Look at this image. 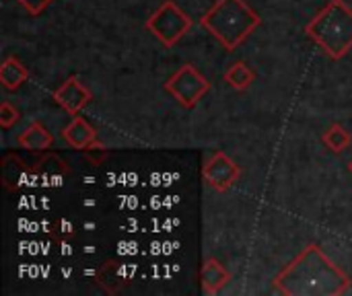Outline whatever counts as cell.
I'll use <instances>...</instances> for the list:
<instances>
[{"mask_svg":"<svg viewBox=\"0 0 352 296\" xmlns=\"http://www.w3.org/2000/svg\"><path fill=\"white\" fill-rule=\"evenodd\" d=\"M274 288L285 296H338L351 288V276L314 243L276 274Z\"/></svg>","mask_w":352,"mask_h":296,"instance_id":"obj_1","label":"cell"},{"mask_svg":"<svg viewBox=\"0 0 352 296\" xmlns=\"http://www.w3.org/2000/svg\"><path fill=\"white\" fill-rule=\"evenodd\" d=\"M200 25L214 35L225 49H237L260 25V14L245 0H217L200 19Z\"/></svg>","mask_w":352,"mask_h":296,"instance_id":"obj_2","label":"cell"},{"mask_svg":"<svg viewBox=\"0 0 352 296\" xmlns=\"http://www.w3.org/2000/svg\"><path fill=\"white\" fill-rule=\"evenodd\" d=\"M305 33L332 60L344 58L352 49V8L344 0H330L305 25Z\"/></svg>","mask_w":352,"mask_h":296,"instance_id":"obj_3","label":"cell"},{"mask_svg":"<svg viewBox=\"0 0 352 296\" xmlns=\"http://www.w3.org/2000/svg\"><path fill=\"white\" fill-rule=\"evenodd\" d=\"M192 27L194 19L186 10H182L175 0L161 2L159 8L144 23V29L151 31L165 47H173Z\"/></svg>","mask_w":352,"mask_h":296,"instance_id":"obj_4","label":"cell"},{"mask_svg":"<svg viewBox=\"0 0 352 296\" xmlns=\"http://www.w3.org/2000/svg\"><path fill=\"white\" fill-rule=\"evenodd\" d=\"M165 91L186 109H192L198 105V101L210 91V80L194 66V64H182L165 82Z\"/></svg>","mask_w":352,"mask_h":296,"instance_id":"obj_5","label":"cell"},{"mask_svg":"<svg viewBox=\"0 0 352 296\" xmlns=\"http://www.w3.org/2000/svg\"><path fill=\"white\" fill-rule=\"evenodd\" d=\"M239 175H241L239 165L231 157H227L223 150H217L204 163V169H202L204 181L214 192H227V190H231V185L239 179Z\"/></svg>","mask_w":352,"mask_h":296,"instance_id":"obj_6","label":"cell"},{"mask_svg":"<svg viewBox=\"0 0 352 296\" xmlns=\"http://www.w3.org/2000/svg\"><path fill=\"white\" fill-rule=\"evenodd\" d=\"M54 101L64 109L68 111L70 115H76L85 105L91 103L93 99V93L91 89L78 78V76H68L54 93H52Z\"/></svg>","mask_w":352,"mask_h":296,"instance_id":"obj_7","label":"cell"},{"mask_svg":"<svg viewBox=\"0 0 352 296\" xmlns=\"http://www.w3.org/2000/svg\"><path fill=\"white\" fill-rule=\"evenodd\" d=\"M62 140L70 146V148H74V150H85V148H89L93 142H97L99 138H97V130L85 119V117H80L78 113L72 117V122L62 130Z\"/></svg>","mask_w":352,"mask_h":296,"instance_id":"obj_8","label":"cell"},{"mask_svg":"<svg viewBox=\"0 0 352 296\" xmlns=\"http://www.w3.org/2000/svg\"><path fill=\"white\" fill-rule=\"evenodd\" d=\"M231 282V272L214 258H208L200 270V284L204 295H217Z\"/></svg>","mask_w":352,"mask_h":296,"instance_id":"obj_9","label":"cell"},{"mask_svg":"<svg viewBox=\"0 0 352 296\" xmlns=\"http://www.w3.org/2000/svg\"><path fill=\"white\" fill-rule=\"evenodd\" d=\"M16 144L25 150H47L54 144V136L41 122H31L16 138Z\"/></svg>","mask_w":352,"mask_h":296,"instance_id":"obj_10","label":"cell"},{"mask_svg":"<svg viewBox=\"0 0 352 296\" xmlns=\"http://www.w3.org/2000/svg\"><path fill=\"white\" fill-rule=\"evenodd\" d=\"M27 78H29V68L16 56H6L2 60V64H0V84L6 91H16Z\"/></svg>","mask_w":352,"mask_h":296,"instance_id":"obj_11","label":"cell"},{"mask_svg":"<svg viewBox=\"0 0 352 296\" xmlns=\"http://www.w3.org/2000/svg\"><path fill=\"white\" fill-rule=\"evenodd\" d=\"M223 78H225V82H227L229 87H233V89H237V91H245V89H250L252 82L256 80V72H254V68L248 66L245 62H235V64H231V68L225 72Z\"/></svg>","mask_w":352,"mask_h":296,"instance_id":"obj_12","label":"cell"},{"mask_svg":"<svg viewBox=\"0 0 352 296\" xmlns=\"http://www.w3.org/2000/svg\"><path fill=\"white\" fill-rule=\"evenodd\" d=\"M322 140H324V144H326L332 152H342V150H346V148L351 146L352 134L346 128H342L340 124H332V126L324 132Z\"/></svg>","mask_w":352,"mask_h":296,"instance_id":"obj_13","label":"cell"},{"mask_svg":"<svg viewBox=\"0 0 352 296\" xmlns=\"http://www.w3.org/2000/svg\"><path fill=\"white\" fill-rule=\"evenodd\" d=\"M19 117H21V113H19V109H16L10 101H4V103L0 105V126H2L4 130L12 128V126L19 122Z\"/></svg>","mask_w":352,"mask_h":296,"instance_id":"obj_14","label":"cell"},{"mask_svg":"<svg viewBox=\"0 0 352 296\" xmlns=\"http://www.w3.org/2000/svg\"><path fill=\"white\" fill-rule=\"evenodd\" d=\"M107 152H109V150H107V146H105L103 142H99V140H97V142H93L89 148H85V150H82V155H85L91 163H95V165H99V163L107 157Z\"/></svg>","mask_w":352,"mask_h":296,"instance_id":"obj_15","label":"cell"},{"mask_svg":"<svg viewBox=\"0 0 352 296\" xmlns=\"http://www.w3.org/2000/svg\"><path fill=\"white\" fill-rule=\"evenodd\" d=\"M29 14H41L54 0H16Z\"/></svg>","mask_w":352,"mask_h":296,"instance_id":"obj_16","label":"cell"},{"mask_svg":"<svg viewBox=\"0 0 352 296\" xmlns=\"http://www.w3.org/2000/svg\"><path fill=\"white\" fill-rule=\"evenodd\" d=\"M349 169H351V173H352V161H351V163H349Z\"/></svg>","mask_w":352,"mask_h":296,"instance_id":"obj_17","label":"cell"}]
</instances>
